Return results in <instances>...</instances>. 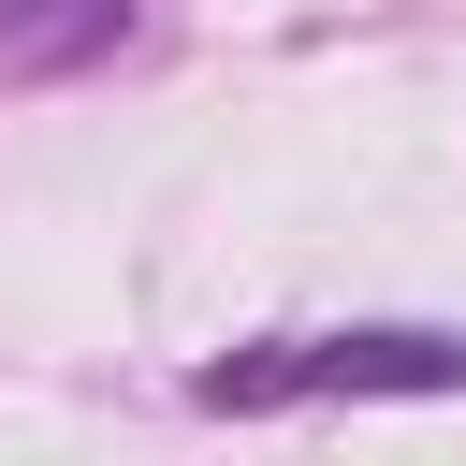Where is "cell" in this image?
Segmentation results:
<instances>
[{
	"label": "cell",
	"instance_id": "cell-1",
	"mask_svg": "<svg viewBox=\"0 0 466 466\" xmlns=\"http://www.w3.org/2000/svg\"><path fill=\"white\" fill-rule=\"evenodd\" d=\"M204 408H306V393H466L451 320H350V335H262L189 379Z\"/></svg>",
	"mask_w": 466,
	"mask_h": 466
},
{
	"label": "cell",
	"instance_id": "cell-2",
	"mask_svg": "<svg viewBox=\"0 0 466 466\" xmlns=\"http://www.w3.org/2000/svg\"><path fill=\"white\" fill-rule=\"evenodd\" d=\"M131 29H146V0H0V87H58V73H102Z\"/></svg>",
	"mask_w": 466,
	"mask_h": 466
}]
</instances>
